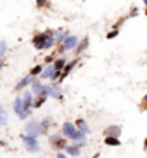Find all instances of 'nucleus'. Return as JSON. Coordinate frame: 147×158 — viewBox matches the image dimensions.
<instances>
[{
  "instance_id": "1a4fd4ad",
  "label": "nucleus",
  "mask_w": 147,
  "mask_h": 158,
  "mask_svg": "<svg viewBox=\"0 0 147 158\" xmlns=\"http://www.w3.org/2000/svg\"><path fill=\"white\" fill-rule=\"evenodd\" d=\"M14 113H16V116H21L24 111V99H23V94H19V96H16V99H14V106H12Z\"/></svg>"
},
{
  "instance_id": "f3484780",
  "label": "nucleus",
  "mask_w": 147,
  "mask_h": 158,
  "mask_svg": "<svg viewBox=\"0 0 147 158\" xmlns=\"http://www.w3.org/2000/svg\"><path fill=\"white\" fill-rule=\"evenodd\" d=\"M54 71H55V66L54 64H45V70H43V73L40 75V78L42 80H49Z\"/></svg>"
},
{
  "instance_id": "393cba45",
  "label": "nucleus",
  "mask_w": 147,
  "mask_h": 158,
  "mask_svg": "<svg viewBox=\"0 0 147 158\" xmlns=\"http://www.w3.org/2000/svg\"><path fill=\"white\" fill-rule=\"evenodd\" d=\"M5 54H7V42L2 40L0 42V56H5Z\"/></svg>"
},
{
  "instance_id": "dca6fc26",
  "label": "nucleus",
  "mask_w": 147,
  "mask_h": 158,
  "mask_svg": "<svg viewBox=\"0 0 147 158\" xmlns=\"http://www.w3.org/2000/svg\"><path fill=\"white\" fill-rule=\"evenodd\" d=\"M68 35H69V30H66V28H57L55 30V40H57V45L64 42V38L68 37Z\"/></svg>"
},
{
  "instance_id": "b1692460",
  "label": "nucleus",
  "mask_w": 147,
  "mask_h": 158,
  "mask_svg": "<svg viewBox=\"0 0 147 158\" xmlns=\"http://www.w3.org/2000/svg\"><path fill=\"white\" fill-rule=\"evenodd\" d=\"M118 35H120V30H114V28H113L111 31H107L106 38H107V40H113V38H116Z\"/></svg>"
},
{
  "instance_id": "423d86ee",
  "label": "nucleus",
  "mask_w": 147,
  "mask_h": 158,
  "mask_svg": "<svg viewBox=\"0 0 147 158\" xmlns=\"http://www.w3.org/2000/svg\"><path fill=\"white\" fill-rule=\"evenodd\" d=\"M61 132H62V134L71 141L74 137V134L78 132V127H76V123H73V122H64L62 127H61Z\"/></svg>"
},
{
  "instance_id": "2f4dec72",
  "label": "nucleus",
  "mask_w": 147,
  "mask_h": 158,
  "mask_svg": "<svg viewBox=\"0 0 147 158\" xmlns=\"http://www.w3.org/2000/svg\"><path fill=\"white\" fill-rule=\"evenodd\" d=\"M145 16H147V7H145Z\"/></svg>"
},
{
  "instance_id": "2eb2a0df",
  "label": "nucleus",
  "mask_w": 147,
  "mask_h": 158,
  "mask_svg": "<svg viewBox=\"0 0 147 158\" xmlns=\"http://www.w3.org/2000/svg\"><path fill=\"white\" fill-rule=\"evenodd\" d=\"M74 123H76V127H78L80 130H81V132H85V134H90V132H92V129H90V125H88L87 123V120H85V118H78V120L74 122Z\"/></svg>"
},
{
  "instance_id": "f8f14e48",
  "label": "nucleus",
  "mask_w": 147,
  "mask_h": 158,
  "mask_svg": "<svg viewBox=\"0 0 147 158\" xmlns=\"http://www.w3.org/2000/svg\"><path fill=\"white\" fill-rule=\"evenodd\" d=\"M30 89H31V92L35 94V96H40V94H42V89H43V84H42V78H40V77H35V80L31 82Z\"/></svg>"
},
{
  "instance_id": "c756f323",
  "label": "nucleus",
  "mask_w": 147,
  "mask_h": 158,
  "mask_svg": "<svg viewBox=\"0 0 147 158\" xmlns=\"http://www.w3.org/2000/svg\"><path fill=\"white\" fill-rule=\"evenodd\" d=\"M99 156H101V153H99V151H97V153H95V155H93V156H92V158H99Z\"/></svg>"
},
{
  "instance_id": "39448f33",
  "label": "nucleus",
  "mask_w": 147,
  "mask_h": 158,
  "mask_svg": "<svg viewBox=\"0 0 147 158\" xmlns=\"http://www.w3.org/2000/svg\"><path fill=\"white\" fill-rule=\"evenodd\" d=\"M24 132L30 135H35L38 137L40 134H43V129H42V122L40 120H30L24 123Z\"/></svg>"
},
{
  "instance_id": "bb28decb",
  "label": "nucleus",
  "mask_w": 147,
  "mask_h": 158,
  "mask_svg": "<svg viewBox=\"0 0 147 158\" xmlns=\"http://www.w3.org/2000/svg\"><path fill=\"white\" fill-rule=\"evenodd\" d=\"M137 14H138V9H137V7H132V9H130V14H128V18H135Z\"/></svg>"
},
{
  "instance_id": "aec40b11",
  "label": "nucleus",
  "mask_w": 147,
  "mask_h": 158,
  "mask_svg": "<svg viewBox=\"0 0 147 158\" xmlns=\"http://www.w3.org/2000/svg\"><path fill=\"white\" fill-rule=\"evenodd\" d=\"M47 98H49V96H43V94H40V96H35V102H33V108H35V110H37V108H42L43 104H45Z\"/></svg>"
},
{
  "instance_id": "20e7f679",
  "label": "nucleus",
  "mask_w": 147,
  "mask_h": 158,
  "mask_svg": "<svg viewBox=\"0 0 147 158\" xmlns=\"http://www.w3.org/2000/svg\"><path fill=\"white\" fill-rule=\"evenodd\" d=\"M19 137H21V141L24 143V149H26L28 153H38V151H40V143H38V137L30 135V134H26V132H23Z\"/></svg>"
},
{
  "instance_id": "0eeeda50",
  "label": "nucleus",
  "mask_w": 147,
  "mask_h": 158,
  "mask_svg": "<svg viewBox=\"0 0 147 158\" xmlns=\"http://www.w3.org/2000/svg\"><path fill=\"white\" fill-rule=\"evenodd\" d=\"M78 64H80V56L73 57V59H69V61H68V64H66V66H64V70H62V77H61V82H59V84H62V80H64L66 77H68V75L71 73V71H73Z\"/></svg>"
},
{
  "instance_id": "4be33fe9",
  "label": "nucleus",
  "mask_w": 147,
  "mask_h": 158,
  "mask_svg": "<svg viewBox=\"0 0 147 158\" xmlns=\"http://www.w3.org/2000/svg\"><path fill=\"white\" fill-rule=\"evenodd\" d=\"M37 9H49L50 7V0H35Z\"/></svg>"
},
{
  "instance_id": "a878e982",
  "label": "nucleus",
  "mask_w": 147,
  "mask_h": 158,
  "mask_svg": "<svg viewBox=\"0 0 147 158\" xmlns=\"http://www.w3.org/2000/svg\"><path fill=\"white\" fill-rule=\"evenodd\" d=\"M55 158H71L66 151H55Z\"/></svg>"
},
{
  "instance_id": "4468645a",
  "label": "nucleus",
  "mask_w": 147,
  "mask_h": 158,
  "mask_svg": "<svg viewBox=\"0 0 147 158\" xmlns=\"http://www.w3.org/2000/svg\"><path fill=\"white\" fill-rule=\"evenodd\" d=\"M104 144L106 146H113V148H118V146H121V139L116 137V135H104Z\"/></svg>"
},
{
  "instance_id": "7c9ffc66",
  "label": "nucleus",
  "mask_w": 147,
  "mask_h": 158,
  "mask_svg": "<svg viewBox=\"0 0 147 158\" xmlns=\"http://www.w3.org/2000/svg\"><path fill=\"white\" fill-rule=\"evenodd\" d=\"M142 2H144V5H145V7H147V0H142Z\"/></svg>"
},
{
  "instance_id": "6e6552de",
  "label": "nucleus",
  "mask_w": 147,
  "mask_h": 158,
  "mask_svg": "<svg viewBox=\"0 0 147 158\" xmlns=\"http://www.w3.org/2000/svg\"><path fill=\"white\" fill-rule=\"evenodd\" d=\"M33 80H35V77H33V75H30V73L24 75L23 78H21L18 84L14 85V90H16V92H21V90H24L26 87H30V85H31Z\"/></svg>"
},
{
  "instance_id": "cd10ccee",
  "label": "nucleus",
  "mask_w": 147,
  "mask_h": 158,
  "mask_svg": "<svg viewBox=\"0 0 147 158\" xmlns=\"http://www.w3.org/2000/svg\"><path fill=\"white\" fill-rule=\"evenodd\" d=\"M140 104H147V94L142 98V102H140Z\"/></svg>"
},
{
  "instance_id": "6ab92c4d",
  "label": "nucleus",
  "mask_w": 147,
  "mask_h": 158,
  "mask_svg": "<svg viewBox=\"0 0 147 158\" xmlns=\"http://www.w3.org/2000/svg\"><path fill=\"white\" fill-rule=\"evenodd\" d=\"M43 70H45V63H40V64H35L30 70V75H33V77H40L42 73H43Z\"/></svg>"
},
{
  "instance_id": "f257e3e1",
  "label": "nucleus",
  "mask_w": 147,
  "mask_h": 158,
  "mask_svg": "<svg viewBox=\"0 0 147 158\" xmlns=\"http://www.w3.org/2000/svg\"><path fill=\"white\" fill-rule=\"evenodd\" d=\"M80 40H81V38H78V37H76V35H73V33H69L68 37L64 38V42H62V44H59V45H57V49H55V52H57L59 56H62L64 52L74 51V49L78 47Z\"/></svg>"
},
{
  "instance_id": "9d476101",
  "label": "nucleus",
  "mask_w": 147,
  "mask_h": 158,
  "mask_svg": "<svg viewBox=\"0 0 147 158\" xmlns=\"http://www.w3.org/2000/svg\"><path fill=\"white\" fill-rule=\"evenodd\" d=\"M88 45H90V37H83L81 40H80L78 47L74 49V54H76V56H81L83 52L88 49Z\"/></svg>"
},
{
  "instance_id": "ddd939ff",
  "label": "nucleus",
  "mask_w": 147,
  "mask_h": 158,
  "mask_svg": "<svg viewBox=\"0 0 147 158\" xmlns=\"http://www.w3.org/2000/svg\"><path fill=\"white\" fill-rule=\"evenodd\" d=\"M121 132H123V127L121 125H109L104 129V135H116V137H120Z\"/></svg>"
},
{
  "instance_id": "c85d7f7f",
  "label": "nucleus",
  "mask_w": 147,
  "mask_h": 158,
  "mask_svg": "<svg viewBox=\"0 0 147 158\" xmlns=\"http://www.w3.org/2000/svg\"><path fill=\"white\" fill-rule=\"evenodd\" d=\"M144 149H147V135H145V139H144Z\"/></svg>"
},
{
  "instance_id": "5701e85b",
  "label": "nucleus",
  "mask_w": 147,
  "mask_h": 158,
  "mask_svg": "<svg viewBox=\"0 0 147 158\" xmlns=\"http://www.w3.org/2000/svg\"><path fill=\"white\" fill-rule=\"evenodd\" d=\"M7 123V111L5 108H0V125H5Z\"/></svg>"
},
{
  "instance_id": "9b49d317",
  "label": "nucleus",
  "mask_w": 147,
  "mask_h": 158,
  "mask_svg": "<svg viewBox=\"0 0 147 158\" xmlns=\"http://www.w3.org/2000/svg\"><path fill=\"white\" fill-rule=\"evenodd\" d=\"M64 151L69 155V156H73V158H78L80 155H81V148H80L78 144H74V143L73 144H68Z\"/></svg>"
},
{
  "instance_id": "7ed1b4c3",
  "label": "nucleus",
  "mask_w": 147,
  "mask_h": 158,
  "mask_svg": "<svg viewBox=\"0 0 147 158\" xmlns=\"http://www.w3.org/2000/svg\"><path fill=\"white\" fill-rule=\"evenodd\" d=\"M49 144H50V148L55 149V151H64L66 146H68V137H66L62 132H55V134H50L49 135Z\"/></svg>"
},
{
  "instance_id": "a211bd4d",
  "label": "nucleus",
  "mask_w": 147,
  "mask_h": 158,
  "mask_svg": "<svg viewBox=\"0 0 147 158\" xmlns=\"http://www.w3.org/2000/svg\"><path fill=\"white\" fill-rule=\"evenodd\" d=\"M66 64H68V57H66V56H59L57 59L54 61L55 70H61V71H62V70H64V66H66Z\"/></svg>"
},
{
  "instance_id": "f03ea898",
  "label": "nucleus",
  "mask_w": 147,
  "mask_h": 158,
  "mask_svg": "<svg viewBox=\"0 0 147 158\" xmlns=\"http://www.w3.org/2000/svg\"><path fill=\"white\" fill-rule=\"evenodd\" d=\"M54 33H55L54 30H45V31H38V33H35V35H33V38H31L33 47H35L37 51H45V44H47V40H49V37H52Z\"/></svg>"
},
{
  "instance_id": "412c9836",
  "label": "nucleus",
  "mask_w": 147,
  "mask_h": 158,
  "mask_svg": "<svg viewBox=\"0 0 147 158\" xmlns=\"http://www.w3.org/2000/svg\"><path fill=\"white\" fill-rule=\"evenodd\" d=\"M40 122H42V129H43V134H47V130H49L52 125H54V122H52L50 116H47V118H43V120H40Z\"/></svg>"
}]
</instances>
